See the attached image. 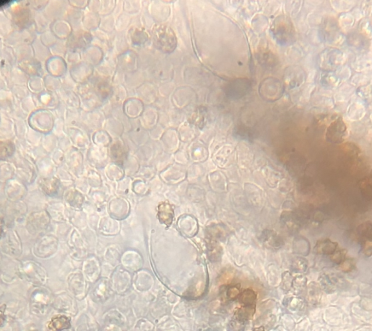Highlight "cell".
Returning <instances> with one entry per match:
<instances>
[{
  "mask_svg": "<svg viewBox=\"0 0 372 331\" xmlns=\"http://www.w3.org/2000/svg\"><path fill=\"white\" fill-rule=\"evenodd\" d=\"M307 279L302 275H298L293 279L292 287L296 292L300 293L306 288Z\"/></svg>",
  "mask_w": 372,
  "mask_h": 331,
  "instance_id": "7c38bea8",
  "label": "cell"
},
{
  "mask_svg": "<svg viewBox=\"0 0 372 331\" xmlns=\"http://www.w3.org/2000/svg\"><path fill=\"white\" fill-rule=\"evenodd\" d=\"M257 294L251 289H245L239 295V300L242 307H255Z\"/></svg>",
  "mask_w": 372,
  "mask_h": 331,
  "instance_id": "9c48e42d",
  "label": "cell"
},
{
  "mask_svg": "<svg viewBox=\"0 0 372 331\" xmlns=\"http://www.w3.org/2000/svg\"><path fill=\"white\" fill-rule=\"evenodd\" d=\"M58 248V239L54 236L43 237L37 243L36 251L39 257H49L56 252Z\"/></svg>",
  "mask_w": 372,
  "mask_h": 331,
  "instance_id": "277c9868",
  "label": "cell"
},
{
  "mask_svg": "<svg viewBox=\"0 0 372 331\" xmlns=\"http://www.w3.org/2000/svg\"><path fill=\"white\" fill-rule=\"evenodd\" d=\"M337 243L330 239H324L317 241L315 251L319 254L331 255L337 251Z\"/></svg>",
  "mask_w": 372,
  "mask_h": 331,
  "instance_id": "52a82bcc",
  "label": "cell"
},
{
  "mask_svg": "<svg viewBox=\"0 0 372 331\" xmlns=\"http://www.w3.org/2000/svg\"><path fill=\"white\" fill-rule=\"evenodd\" d=\"M251 88V83L247 79H239L233 81L227 86V96L231 99H239L248 94Z\"/></svg>",
  "mask_w": 372,
  "mask_h": 331,
  "instance_id": "3957f363",
  "label": "cell"
},
{
  "mask_svg": "<svg viewBox=\"0 0 372 331\" xmlns=\"http://www.w3.org/2000/svg\"><path fill=\"white\" fill-rule=\"evenodd\" d=\"M308 300L313 305H316L321 298V288L317 283L312 282L308 286Z\"/></svg>",
  "mask_w": 372,
  "mask_h": 331,
  "instance_id": "8fae6325",
  "label": "cell"
},
{
  "mask_svg": "<svg viewBox=\"0 0 372 331\" xmlns=\"http://www.w3.org/2000/svg\"><path fill=\"white\" fill-rule=\"evenodd\" d=\"M263 243L269 248V249H280L283 245V240L280 235L276 232L267 231L262 235Z\"/></svg>",
  "mask_w": 372,
  "mask_h": 331,
  "instance_id": "ba28073f",
  "label": "cell"
},
{
  "mask_svg": "<svg viewBox=\"0 0 372 331\" xmlns=\"http://www.w3.org/2000/svg\"><path fill=\"white\" fill-rule=\"evenodd\" d=\"M155 42L156 46L164 53H171L177 46L175 33L169 27L160 25L155 31Z\"/></svg>",
  "mask_w": 372,
  "mask_h": 331,
  "instance_id": "6da1fadb",
  "label": "cell"
},
{
  "mask_svg": "<svg viewBox=\"0 0 372 331\" xmlns=\"http://www.w3.org/2000/svg\"><path fill=\"white\" fill-rule=\"evenodd\" d=\"M308 267V263L303 258H298L294 261L292 265L293 270L296 273H304Z\"/></svg>",
  "mask_w": 372,
  "mask_h": 331,
  "instance_id": "4fadbf2b",
  "label": "cell"
},
{
  "mask_svg": "<svg viewBox=\"0 0 372 331\" xmlns=\"http://www.w3.org/2000/svg\"><path fill=\"white\" fill-rule=\"evenodd\" d=\"M293 277L290 273H285L282 275V286L284 291H288L292 287Z\"/></svg>",
  "mask_w": 372,
  "mask_h": 331,
  "instance_id": "e0dca14e",
  "label": "cell"
},
{
  "mask_svg": "<svg viewBox=\"0 0 372 331\" xmlns=\"http://www.w3.org/2000/svg\"><path fill=\"white\" fill-rule=\"evenodd\" d=\"M355 267V261L351 259H345L339 265L340 270L344 272V273H350V272L353 271Z\"/></svg>",
  "mask_w": 372,
  "mask_h": 331,
  "instance_id": "5bb4252c",
  "label": "cell"
},
{
  "mask_svg": "<svg viewBox=\"0 0 372 331\" xmlns=\"http://www.w3.org/2000/svg\"><path fill=\"white\" fill-rule=\"evenodd\" d=\"M253 331H264V328L263 326L259 327V328H255Z\"/></svg>",
  "mask_w": 372,
  "mask_h": 331,
  "instance_id": "ac0fdd59",
  "label": "cell"
},
{
  "mask_svg": "<svg viewBox=\"0 0 372 331\" xmlns=\"http://www.w3.org/2000/svg\"><path fill=\"white\" fill-rule=\"evenodd\" d=\"M50 223L48 214L45 212H35L27 219V229L33 234L44 231Z\"/></svg>",
  "mask_w": 372,
  "mask_h": 331,
  "instance_id": "7a4b0ae2",
  "label": "cell"
},
{
  "mask_svg": "<svg viewBox=\"0 0 372 331\" xmlns=\"http://www.w3.org/2000/svg\"><path fill=\"white\" fill-rule=\"evenodd\" d=\"M333 277H330L328 275H323L320 277V287L323 289L325 292L331 294L335 292L337 289V280H334Z\"/></svg>",
  "mask_w": 372,
  "mask_h": 331,
  "instance_id": "30bf717a",
  "label": "cell"
},
{
  "mask_svg": "<svg viewBox=\"0 0 372 331\" xmlns=\"http://www.w3.org/2000/svg\"><path fill=\"white\" fill-rule=\"evenodd\" d=\"M240 294V285H233L229 287L227 291V298L231 300L238 298Z\"/></svg>",
  "mask_w": 372,
  "mask_h": 331,
  "instance_id": "2e32d148",
  "label": "cell"
},
{
  "mask_svg": "<svg viewBox=\"0 0 372 331\" xmlns=\"http://www.w3.org/2000/svg\"><path fill=\"white\" fill-rule=\"evenodd\" d=\"M358 234L360 237L361 247H363L364 253L371 256L372 253V226L371 223L368 222L360 225L358 228Z\"/></svg>",
  "mask_w": 372,
  "mask_h": 331,
  "instance_id": "5b68a950",
  "label": "cell"
},
{
  "mask_svg": "<svg viewBox=\"0 0 372 331\" xmlns=\"http://www.w3.org/2000/svg\"><path fill=\"white\" fill-rule=\"evenodd\" d=\"M347 251L345 250L342 251H336L333 254L331 255V260L336 264L340 265L346 259Z\"/></svg>",
  "mask_w": 372,
  "mask_h": 331,
  "instance_id": "9a60e30c",
  "label": "cell"
},
{
  "mask_svg": "<svg viewBox=\"0 0 372 331\" xmlns=\"http://www.w3.org/2000/svg\"><path fill=\"white\" fill-rule=\"evenodd\" d=\"M15 232H10L7 235H5V241H3L2 247H5L6 252L14 253L17 254L18 253H21V243L18 240V236Z\"/></svg>",
  "mask_w": 372,
  "mask_h": 331,
  "instance_id": "8992f818",
  "label": "cell"
}]
</instances>
